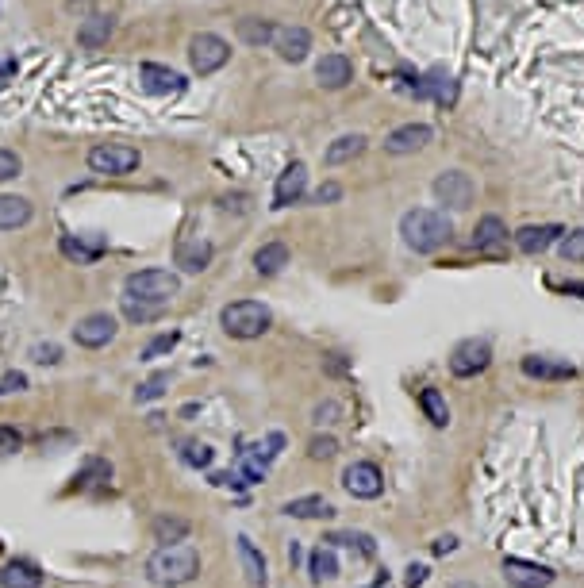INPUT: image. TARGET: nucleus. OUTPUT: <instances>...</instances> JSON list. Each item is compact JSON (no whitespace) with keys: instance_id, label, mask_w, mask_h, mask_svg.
I'll use <instances>...</instances> for the list:
<instances>
[{"instance_id":"1","label":"nucleus","mask_w":584,"mask_h":588,"mask_svg":"<svg viewBox=\"0 0 584 588\" xmlns=\"http://www.w3.org/2000/svg\"><path fill=\"white\" fill-rule=\"evenodd\" d=\"M200 577V554L193 546H162L146 562V581L158 588H181Z\"/></svg>"},{"instance_id":"2","label":"nucleus","mask_w":584,"mask_h":588,"mask_svg":"<svg viewBox=\"0 0 584 588\" xmlns=\"http://www.w3.org/2000/svg\"><path fill=\"white\" fill-rule=\"evenodd\" d=\"M400 235H404V243L412 246L415 254H435L438 246L450 243L454 223H450L446 212H435V208H412L400 220Z\"/></svg>"},{"instance_id":"3","label":"nucleus","mask_w":584,"mask_h":588,"mask_svg":"<svg viewBox=\"0 0 584 588\" xmlns=\"http://www.w3.org/2000/svg\"><path fill=\"white\" fill-rule=\"evenodd\" d=\"M177 293H181V277L170 270H139L123 281L127 300H143V304H158V308H166Z\"/></svg>"},{"instance_id":"4","label":"nucleus","mask_w":584,"mask_h":588,"mask_svg":"<svg viewBox=\"0 0 584 588\" xmlns=\"http://www.w3.org/2000/svg\"><path fill=\"white\" fill-rule=\"evenodd\" d=\"M219 323H223V331L231 339H262L273 316H269V308L262 300H235V304H227L219 312Z\"/></svg>"},{"instance_id":"5","label":"nucleus","mask_w":584,"mask_h":588,"mask_svg":"<svg viewBox=\"0 0 584 588\" xmlns=\"http://www.w3.org/2000/svg\"><path fill=\"white\" fill-rule=\"evenodd\" d=\"M139 166V150L127 143H100L89 150V170L104 173V177H123Z\"/></svg>"},{"instance_id":"6","label":"nucleus","mask_w":584,"mask_h":588,"mask_svg":"<svg viewBox=\"0 0 584 588\" xmlns=\"http://www.w3.org/2000/svg\"><path fill=\"white\" fill-rule=\"evenodd\" d=\"M227 58H231L227 39H219V35H212V31H200L193 43H189V62H193V70L200 77L223 70V66H227Z\"/></svg>"},{"instance_id":"7","label":"nucleus","mask_w":584,"mask_h":588,"mask_svg":"<svg viewBox=\"0 0 584 588\" xmlns=\"http://www.w3.org/2000/svg\"><path fill=\"white\" fill-rule=\"evenodd\" d=\"M342 489L354 500H377L385 492V473L377 469V462H354L342 473Z\"/></svg>"},{"instance_id":"8","label":"nucleus","mask_w":584,"mask_h":588,"mask_svg":"<svg viewBox=\"0 0 584 588\" xmlns=\"http://www.w3.org/2000/svg\"><path fill=\"white\" fill-rule=\"evenodd\" d=\"M488 362H492V346L485 339H465V343L454 346V354H450V373L454 377H477V373H485Z\"/></svg>"},{"instance_id":"9","label":"nucleus","mask_w":584,"mask_h":588,"mask_svg":"<svg viewBox=\"0 0 584 588\" xmlns=\"http://www.w3.org/2000/svg\"><path fill=\"white\" fill-rule=\"evenodd\" d=\"M473 177L462 170H446L435 177V196L446 204V208H454V212H465L469 204H473Z\"/></svg>"},{"instance_id":"10","label":"nucleus","mask_w":584,"mask_h":588,"mask_svg":"<svg viewBox=\"0 0 584 588\" xmlns=\"http://www.w3.org/2000/svg\"><path fill=\"white\" fill-rule=\"evenodd\" d=\"M116 331H120L116 316L93 312V316H85L77 327H73V343L85 346V350H100V346H108L112 339H116Z\"/></svg>"},{"instance_id":"11","label":"nucleus","mask_w":584,"mask_h":588,"mask_svg":"<svg viewBox=\"0 0 584 588\" xmlns=\"http://www.w3.org/2000/svg\"><path fill=\"white\" fill-rule=\"evenodd\" d=\"M139 81L150 97H177L185 93V77L170 70V66H158V62H143L139 66Z\"/></svg>"},{"instance_id":"12","label":"nucleus","mask_w":584,"mask_h":588,"mask_svg":"<svg viewBox=\"0 0 584 588\" xmlns=\"http://www.w3.org/2000/svg\"><path fill=\"white\" fill-rule=\"evenodd\" d=\"M504 577H508V585L515 588H550L554 585V569H546V565L538 562H523V558H504Z\"/></svg>"},{"instance_id":"13","label":"nucleus","mask_w":584,"mask_h":588,"mask_svg":"<svg viewBox=\"0 0 584 588\" xmlns=\"http://www.w3.org/2000/svg\"><path fill=\"white\" fill-rule=\"evenodd\" d=\"M273 50L285 58V62H304L308 50H312V35L308 27H273Z\"/></svg>"},{"instance_id":"14","label":"nucleus","mask_w":584,"mask_h":588,"mask_svg":"<svg viewBox=\"0 0 584 588\" xmlns=\"http://www.w3.org/2000/svg\"><path fill=\"white\" fill-rule=\"evenodd\" d=\"M308 189V166L304 162H292L289 170L277 177V185H273V208H289L296 204L300 196Z\"/></svg>"},{"instance_id":"15","label":"nucleus","mask_w":584,"mask_h":588,"mask_svg":"<svg viewBox=\"0 0 584 588\" xmlns=\"http://www.w3.org/2000/svg\"><path fill=\"white\" fill-rule=\"evenodd\" d=\"M431 139H435V131L427 123H404V127H396L389 139H385V150L389 154H415V150L427 147Z\"/></svg>"},{"instance_id":"16","label":"nucleus","mask_w":584,"mask_h":588,"mask_svg":"<svg viewBox=\"0 0 584 588\" xmlns=\"http://www.w3.org/2000/svg\"><path fill=\"white\" fill-rule=\"evenodd\" d=\"M561 231L558 223H531V227H519L515 231V246L523 250V254H542V250H550L554 243H561Z\"/></svg>"},{"instance_id":"17","label":"nucleus","mask_w":584,"mask_h":588,"mask_svg":"<svg viewBox=\"0 0 584 588\" xmlns=\"http://www.w3.org/2000/svg\"><path fill=\"white\" fill-rule=\"evenodd\" d=\"M173 258H177V266L185 273H204L212 266V258H216V246L208 239H181Z\"/></svg>"},{"instance_id":"18","label":"nucleus","mask_w":584,"mask_h":588,"mask_svg":"<svg viewBox=\"0 0 584 588\" xmlns=\"http://www.w3.org/2000/svg\"><path fill=\"white\" fill-rule=\"evenodd\" d=\"M58 250H62L70 262H77V266H93L100 254L108 250V239H100V235H93V239H85V235H62Z\"/></svg>"},{"instance_id":"19","label":"nucleus","mask_w":584,"mask_h":588,"mask_svg":"<svg viewBox=\"0 0 584 588\" xmlns=\"http://www.w3.org/2000/svg\"><path fill=\"white\" fill-rule=\"evenodd\" d=\"M316 81L323 89H346L354 81V66L346 54H323L316 66Z\"/></svg>"},{"instance_id":"20","label":"nucleus","mask_w":584,"mask_h":588,"mask_svg":"<svg viewBox=\"0 0 584 588\" xmlns=\"http://www.w3.org/2000/svg\"><path fill=\"white\" fill-rule=\"evenodd\" d=\"M519 369L527 373V377H538V381H569V377H577V366L573 362H558V358H538V354H527Z\"/></svg>"},{"instance_id":"21","label":"nucleus","mask_w":584,"mask_h":588,"mask_svg":"<svg viewBox=\"0 0 584 588\" xmlns=\"http://www.w3.org/2000/svg\"><path fill=\"white\" fill-rule=\"evenodd\" d=\"M0 588H43V573H39L35 562L16 558V562H8L0 569Z\"/></svg>"},{"instance_id":"22","label":"nucleus","mask_w":584,"mask_h":588,"mask_svg":"<svg viewBox=\"0 0 584 588\" xmlns=\"http://www.w3.org/2000/svg\"><path fill=\"white\" fill-rule=\"evenodd\" d=\"M508 243V227L500 216H485V220H477V231H473V246L477 250H488V254H496V250H504Z\"/></svg>"},{"instance_id":"23","label":"nucleus","mask_w":584,"mask_h":588,"mask_svg":"<svg viewBox=\"0 0 584 588\" xmlns=\"http://www.w3.org/2000/svg\"><path fill=\"white\" fill-rule=\"evenodd\" d=\"M415 97H435L438 104H454L458 100V81L442 70H431L423 85H415Z\"/></svg>"},{"instance_id":"24","label":"nucleus","mask_w":584,"mask_h":588,"mask_svg":"<svg viewBox=\"0 0 584 588\" xmlns=\"http://www.w3.org/2000/svg\"><path fill=\"white\" fill-rule=\"evenodd\" d=\"M112 16H104V12H97V16H89L85 24L77 27V43L85 50H97V47H104L108 43V35H112Z\"/></svg>"},{"instance_id":"25","label":"nucleus","mask_w":584,"mask_h":588,"mask_svg":"<svg viewBox=\"0 0 584 588\" xmlns=\"http://www.w3.org/2000/svg\"><path fill=\"white\" fill-rule=\"evenodd\" d=\"M365 154V135H342L335 139L327 154H323V162L327 166H346V162H354V158H362Z\"/></svg>"},{"instance_id":"26","label":"nucleus","mask_w":584,"mask_h":588,"mask_svg":"<svg viewBox=\"0 0 584 588\" xmlns=\"http://www.w3.org/2000/svg\"><path fill=\"white\" fill-rule=\"evenodd\" d=\"M285 266H289V246L285 243L258 246V254H254V270L262 273V277H273V273H281Z\"/></svg>"},{"instance_id":"27","label":"nucleus","mask_w":584,"mask_h":588,"mask_svg":"<svg viewBox=\"0 0 584 588\" xmlns=\"http://www.w3.org/2000/svg\"><path fill=\"white\" fill-rule=\"evenodd\" d=\"M31 220V200L24 196H0V231H16Z\"/></svg>"},{"instance_id":"28","label":"nucleus","mask_w":584,"mask_h":588,"mask_svg":"<svg viewBox=\"0 0 584 588\" xmlns=\"http://www.w3.org/2000/svg\"><path fill=\"white\" fill-rule=\"evenodd\" d=\"M150 531H154V539L158 542L177 546V542L189 539V519H181V515H158V519L150 523Z\"/></svg>"},{"instance_id":"29","label":"nucleus","mask_w":584,"mask_h":588,"mask_svg":"<svg viewBox=\"0 0 584 588\" xmlns=\"http://www.w3.org/2000/svg\"><path fill=\"white\" fill-rule=\"evenodd\" d=\"M239 562H243V573L250 585H266V558L254 550V542L246 539V535H239Z\"/></svg>"},{"instance_id":"30","label":"nucleus","mask_w":584,"mask_h":588,"mask_svg":"<svg viewBox=\"0 0 584 588\" xmlns=\"http://www.w3.org/2000/svg\"><path fill=\"white\" fill-rule=\"evenodd\" d=\"M285 515H292V519H331L335 508H331L323 496H300V500H289V504H285Z\"/></svg>"},{"instance_id":"31","label":"nucleus","mask_w":584,"mask_h":588,"mask_svg":"<svg viewBox=\"0 0 584 588\" xmlns=\"http://www.w3.org/2000/svg\"><path fill=\"white\" fill-rule=\"evenodd\" d=\"M419 408H423V416L431 419L435 427H446L450 423V408H446V396L438 389H423L419 392Z\"/></svg>"},{"instance_id":"32","label":"nucleus","mask_w":584,"mask_h":588,"mask_svg":"<svg viewBox=\"0 0 584 588\" xmlns=\"http://www.w3.org/2000/svg\"><path fill=\"white\" fill-rule=\"evenodd\" d=\"M308 569H312V581H331L335 573H339V558H335V550L331 546H319L312 550V558H308Z\"/></svg>"},{"instance_id":"33","label":"nucleus","mask_w":584,"mask_h":588,"mask_svg":"<svg viewBox=\"0 0 584 588\" xmlns=\"http://www.w3.org/2000/svg\"><path fill=\"white\" fill-rule=\"evenodd\" d=\"M239 39L250 43V47H266V43H273V24L246 16V20H239Z\"/></svg>"},{"instance_id":"34","label":"nucleus","mask_w":584,"mask_h":588,"mask_svg":"<svg viewBox=\"0 0 584 588\" xmlns=\"http://www.w3.org/2000/svg\"><path fill=\"white\" fill-rule=\"evenodd\" d=\"M327 546H350V550H358L362 558H373L377 554V542L373 535H362V531H346V535H327Z\"/></svg>"},{"instance_id":"35","label":"nucleus","mask_w":584,"mask_h":588,"mask_svg":"<svg viewBox=\"0 0 584 588\" xmlns=\"http://www.w3.org/2000/svg\"><path fill=\"white\" fill-rule=\"evenodd\" d=\"M181 462L193 469H208L216 462V450H212L208 442H185V446H181Z\"/></svg>"},{"instance_id":"36","label":"nucleus","mask_w":584,"mask_h":588,"mask_svg":"<svg viewBox=\"0 0 584 588\" xmlns=\"http://www.w3.org/2000/svg\"><path fill=\"white\" fill-rule=\"evenodd\" d=\"M166 312V308H158V304H143V300H127L123 296V319H131V323H150V319H158Z\"/></svg>"},{"instance_id":"37","label":"nucleus","mask_w":584,"mask_h":588,"mask_svg":"<svg viewBox=\"0 0 584 588\" xmlns=\"http://www.w3.org/2000/svg\"><path fill=\"white\" fill-rule=\"evenodd\" d=\"M181 343V335L177 331H162V335H154L150 343L143 346V362H154V358H162V354H170L173 346Z\"/></svg>"},{"instance_id":"38","label":"nucleus","mask_w":584,"mask_h":588,"mask_svg":"<svg viewBox=\"0 0 584 588\" xmlns=\"http://www.w3.org/2000/svg\"><path fill=\"white\" fill-rule=\"evenodd\" d=\"M166 385H170V373H154L150 381L139 385V392H135V404H150V400H158V396L166 392Z\"/></svg>"},{"instance_id":"39","label":"nucleus","mask_w":584,"mask_h":588,"mask_svg":"<svg viewBox=\"0 0 584 588\" xmlns=\"http://www.w3.org/2000/svg\"><path fill=\"white\" fill-rule=\"evenodd\" d=\"M558 250H561V258H565V262H584V227H581V231H569V235H561Z\"/></svg>"},{"instance_id":"40","label":"nucleus","mask_w":584,"mask_h":588,"mask_svg":"<svg viewBox=\"0 0 584 588\" xmlns=\"http://www.w3.org/2000/svg\"><path fill=\"white\" fill-rule=\"evenodd\" d=\"M308 454H312L316 462H327V458H335V454H339V442L331 439V435H316V439L308 442Z\"/></svg>"},{"instance_id":"41","label":"nucleus","mask_w":584,"mask_h":588,"mask_svg":"<svg viewBox=\"0 0 584 588\" xmlns=\"http://www.w3.org/2000/svg\"><path fill=\"white\" fill-rule=\"evenodd\" d=\"M20 170H24L20 154H16V150L0 147V185H4V181H12V177H20Z\"/></svg>"},{"instance_id":"42","label":"nucleus","mask_w":584,"mask_h":588,"mask_svg":"<svg viewBox=\"0 0 584 588\" xmlns=\"http://www.w3.org/2000/svg\"><path fill=\"white\" fill-rule=\"evenodd\" d=\"M24 446V435L16 431V427H4L0 423V458H8V454H16Z\"/></svg>"},{"instance_id":"43","label":"nucleus","mask_w":584,"mask_h":588,"mask_svg":"<svg viewBox=\"0 0 584 588\" xmlns=\"http://www.w3.org/2000/svg\"><path fill=\"white\" fill-rule=\"evenodd\" d=\"M339 416H342V408L335 404V400H327V404H319V408H316V423H319V427H331V423H339Z\"/></svg>"},{"instance_id":"44","label":"nucleus","mask_w":584,"mask_h":588,"mask_svg":"<svg viewBox=\"0 0 584 588\" xmlns=\"http://www.w3.org/2000/svg\"><path fill=\"white\" fill-rule=\"evenodd\" d=\"M31 358H35V362H43V366H54V362L62 358V350H58V346H54V343H47V346H35V350H31Z\"/></svg>"},{"instance_id":"45","label":"nucleus","mask_w":584,"mask_h":588,"mask_svg":"<svg viewBox=\"0 0 584 588\" xmlns=\"http://www.w3.org/2000/svg\"><path fill=\"white\" fill-rule=\"evenodd\" d=\"M24 389H27L24 373H4V377H0V396H4V392H24Z\"/></svg>"},{"instance_id":"46","label":"nucleus","mask_w":584,"mask_h":588,"mask_svg":"<svg viewBox=\"0 0 584 588\" xmlns=\"http://www.w3.org/2000/svg\"><path fill=\"white\" fill-rule=\"evenodd\" d=\"M339 196H342L339 185H335V181H327V185H319L312 200H316V204H331V200H339Z\"/></svg>"},{"instance_id":"47","label":"nucleus","mask_w":584,"mask_h":588,"mask_svg":"<svg viewBox=\"0 0 584 588\" xmlns=\"http://www.w3.org/2000/svg\"><path fill=\"white\" fill-rule=\"evenodd\" d=\"M454 550H458V539H454V535H442V539L431 542V554H438V558H442V554H454Z\"/></svg>"},{"instance_id":"48","label":"nucleus","mask_w":584,"mask_h":588,"mask_svg":"<svg viewBox=\"0 0 584 588\" xmlns=\"http://www.w3.org/2000/svg\"><path fill=\"white\" fill-rule=\"evenodd\" d=\"M16 77V58H0V89Z\"/></svg>"},{"instance_id":"49","label":"nucleus","mask_w":584,"mask_h":588,"mask_svg":"<svg viewBox=\"0 0 584 588\" xmlns=\"http://www.w3.org/2000/svg\"><path fill=\"white\" fill-rule=\"evenodd\" d=\"M427 573H431L427 565H412V569H408V588H419V585H423V581H427Z\"/></svg>"},{"instance_id":"50","label":"nucleus","mask_w":584,"mask_h":588,"mask_svg":"<svg viewBox=\"0 0 584 588\" xmlns=\"http://www.w3.org/2000/svg\"><path fill=\"white\" fill-rule=\"evenodd\" d=\"M565 293H573V296H584V281H577V285H565Z\"/></svg>"},{"instance_id":"51","label":"nucleus","mask_w":584,"mask_h":588,"mask_svg":"<svg viewBox=\"0 0 584 588\" xmlns=\"http://www.w3.org/2000/svg\"><path fill=\"white\" fill-rule=\"evenodd\" d=\"M450 588H477V585H469V581H454Z\"/></svg>"}]
</instances>
